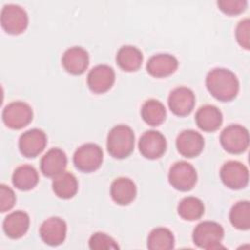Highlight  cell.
<instances>
[{
	"label": "cell",
	"mask_w": 250,
	"mask_h": 250,
	"mask_svg": "<svg viewBox=\"0 0 250 250\" xmlns=\"http://www.w3.org/2000/svg\"><path fill=\"white\" fill-rule=\"evenodd\" d=\"M224 238L223 227L213 221L199 223L192 231L193 243L202 249L213 250L223 248L221 245Z\"/></svg>",
	"instance_id": "obj_3"
},
{
	"label": "cell",
	"mask_w": 250,
	"mask_h": 250,
	"mask_svg": "<svg viewBox=\"0 0 250 250\" xmlns=\"http://www.w3.org/2000/svg\"><path fill=\"white\" fill-rule=\"evenodd\" d=\"M178 214L186 221H195L200 219L204 214L203 202L194 196L184 197L178 204Z\"/></svg>",
	"instance_id": "obj_27"
},
{
	"label": "cell",
	"mask_w": 250,
	"mask_h": 250,
	"mask_svg": "<svg viewBox=\"0 0 250 250\" xmlns=\"http://www.w3.org/2000/svg\"><path fill=\"white\" fill-rule=\"evenodd\" d=\"M62 64L66 72L72 75H80L88 68V52L82 47H71L63 53L62 57Z\"/></svg>",
	"instance_id": "obj_16"
},
{
	"label": "cell",
	"mask_w": 250,
	"mask_h": 250,
	"mask_svg": "<svg viewBox=\"0 0 250 250\" xmlns=\"http://www.w3.org/2000/svg\"><path fill=\"white\" fill-rule=\"evenodd\" d=\"M47 136L45 132L38 128H32L22 133L19 139V149L21 153L33 158L38 156L46 147Z\"/></svg>",
	"instance_id": "obj_11"
},
{
	"label": "cell",
	"mask_w": 250,
	"mask_h": 250,
	"mask_svg": "<svg viewBox=\"0 0 250 250\" xmlns=\"http://www.w3.org/2000/svg\"><path fill=\"white\" fill-rule=\"evenodd\" d=\"M104 159L103 149L94 143H87L80 146L73 154V164L76 169L84 173H91L98 170Z\"/></svg>",
	"instance_id": "obj_4"
},
{
	"label": "cell",
	"mask_w": 250,
	"mask_h": 250,
	"mask_svg": "<svg viewBox=\"0 0 250 250\" xmlns=\"http://www.w3.org/2000/svg\"><path fill=\"white\" fill-rule=\"evenodd\" d=\"M2 28L11 35L22 33L28 25V16L23 8L16 4L4 5L1 10Z\"/></svg>",
	"instance_id": "obj_6"
},
{
	"label": "cell",
	"mask_w": 250,
	"mask_h": 250,
	"mask_svg": "<svg viewBox=\"0 0 250 250\" xmlns=\"http://www.w3.org/2000/svg\"><path fill=\"white\" fill-rule=\"evenodd\" d=\"M138 146L145 158L154 160L165 153L167 143L162 133L156 130H148L141 136Z\"/></svg>",
	"instance_id": "obj_10"
},
{
	"label": "cell",
	"mask_w": 250,
	"mask_h": 250,
	"mask_svg": "<svg viewBox=\"0 0 250 250\" xmlns=\"http://www.w3.org/2000/svg\"><path fill=\"white\" fill-rule=\"evenodd\" d=\"M168 181L177 190L188 191L197 182L195 168L187 161H177L169 169Z\"/></svg>",
	"instance_id": "obj_7"
},
{
	"label": "cell",
	"mask_w": 250,
	"mask_h": 250,
	"mask_svg": "<svg viewBox=\"0 0 250 250\" xmlns=\"http://www.w3.org/2000/svg\"><path fill=\"white\" fill-rule=\"evenodd\" d=\"M247 4L246 0H220L217 2L219 9L229 16L241 14L247 8Z\"/></svg>",
	"instance_id": "obj_30"
},
{
	"label": "cell",
	"mask_w": 250,
	"mask_h": 250,
	"mask_svg": "<svg viewBox=\"0 0 250 250\" xmlns=\"http://www.w3.org/2000/svg\"><path fill=\"white\" fill-rule=\"evenodd\" d=\"M135 135L131 127L116 125L107 134L106 148L108 153L117 159L128 157L134 150Z\"/></svg>",
	"instance_id": "obj_2"
},
{
	"label": "cell",
	"mask_w": 250,
	"mask_h": 250,
	"mask_svg": "<svg viewBox=\"0 0 250 250\" xmlns=\"http://www.w3.org/2000/svg\"><path fill=\"white\" fill-rule=\"evenodd\" d=\"M179 65L176 57L170 54H156L146 62V71L153 77L162 78L173 74Z\"/></svg>",
	"instance_id": "obj_18"
},
{
	"label": "cell",
	"mask_w": 250,
	"mask_h": 250,
	"mask_svg": "<svg viewBox=\"0 0 250 250\" xmlns=\"http://www.w3.org/2000/svg\"><path fill=\"white\" fill-rule=\"evenodd\" d=\"M89 247L92 250H108L118 249L117 242L104 232H95L89 239Z\"/></svg>",
	"instance_id": "obj_29"
},
{
	"label": "cell",
	"mask_w": 250,
	"mask_h": 250,
	"mask_svg": "<svg viewBox=\"0 0 250 250\" xmlns=\"http://www.w3.org/2000/svg\"><path fill=\"white\" fill-rule=\"evenodd\" d=\"M143 120L149 126H158L166 118V108L164 104L155 99L146 100L141 108Z\"/></svg>",
	"instance_id": "obj_25"
},
{
	"label": "cell",
	"mask_w": 250,
	"mask_h": 250,
	"mask_svg": "<svg viewBox=\"0 0 250 250\" xmlns=\"http://www.w3.org/2000/svg\"><path fill=\"white\" fill-rule=\"evenodd\" d=\"M16 203L14 190L5 184L0 185V210L2 213L10 211Z\"/></svg>",
	"instance_id": "obj_32"
},
{
	"label": "cell",
	"mask_w": 250,
	"mask_h": 250,
	"mask_svg": "<svg viewBox=\"0 0 250 250\" xmlns=\"http://www.w3.org/2000/svg\"><path fill=\"white\" fill-rule=\"evenodd\" d=\"M29 216L24 211H14L10 213L3 221V230L6 235L12 239H18L23 236L29 228Z\"/></svg>",
	"instance_id": "obj_20"
},
{
	"label": "cell",
	"mask_w": 250,
	"mask_h": 250,
	"mask_svg": "<svg viewBox=\"0 0 250 250\" xmlns=\"http://www.w3.org/2000/svg\"><path fill=\"white\" fill-rule=\"evenodd\" d=\"M220 143L223 148L231 154H240L249 146L248 130L238 124L226 127L220 135Z\"/></svg>",
	"instance_id": "obj_5"
},
{
	"label": "cell",
	"mask_w": 250,
	"mask_h": 250,
	"mask_svg": "<svg viewBox=\"0 0 250 250\" xmlns=\"http://www.w3.org/2000/svg\"><path fill=\"white\" fill-rule=\"evenodd\" d=\"M39 181L37 170L28 164L17 167L12 175V183L20 190L26 191L36 187Z\"/></svg>",
	"instance_id": "obj_24"
},
{
	"label": "cell",
	"mask_w": 250,
	"mask_h": 250,
	"mask_svg": "<svg viewBox=\"0 0 250 250\" xmlns=\"http://www.w3.org/2000/svg\"><path fill=\"white\" fill-rule=\"evenodd\" d=\"M115 81L113 68L106 64L94 66L87 75L89 89L95 94H104L111 89Z\"/></svg>",
	"instance_id": "obj_13"
},
{
	"label": "cell",
	"mask_w": 250,
	"mask_h": 250,
	"mask_svg": "<svg viewBox=\"0 0 250 250\" xmlns=\"http://www.w3.org/2000/svg\"><path fill=\"white\" fill-rule=\"evenodd\" d=\"M195 122L199 129L204 132L217 131L223 123L221 110L213 104L200 106L195 113Z\"/></svg>",
	"instance_id": "obj_19"
},
{
	"label": "cell",
	"mask_w": 250,
	"mask_h": 250,
	"mask_svg": "<svg viewBox=\"0 0 250 250\" xmlns=\"http://www.w3.org/2000/svg\"><path fill=\"white\" fill-rule=\"evenodd\" d=\"M66 223L60 217H50L39 229V235L44 243L50 246L61 245L66 237Z\"/></svg>",
	"instance_id": "obj_14"
},
{
	"label": "cell",
	"mask_w": 250,
	"mask_h": 250,
	"mask_svg": "<svg viewBox=\"0 0 250 250\" xmlns=\"http://www.w3.org/2000/svg\"><path fill=\"white\" fill-rule=\"evenodd\" d=\"M235 38L237 43L245 50L250 49V21L241 20L235 28Z\"/></svg>",
	"instance_id": "obj_31"
},
{
	"label": "cell",
	"mask_w": 250,
	"mask_h": 250,
	"mask_svg": "<svg viewBox=\"0 0 250 250\" xmlns=\"http://www.w3.org/2000/svg\"><path fill=\"white\" fill-rule=\"evenodd\" d=\"M137 195V187L135 183L127 177L115 179L110 186V196L112 200L119 205L130 204Z\"/></svg>",
	"instance_id": "obj_21"
},
{
	"label": "cell",
	"mask_w": 250,
	"mask_h": 250,
	"mask_svg": "<svg viewBox=\"0 0 250 250\" xmlns=\"http://www.w3.org/2000/svg\"><path fill=\"white\" fill-rule=\"evenodd\" d=\"M220 177L223 184L230 189L244 188L249 183L248 168L236 160L224 163L220 170Z\"/></svg>",
	"instance_id": "obj_9"
},
{
	"label": "cell",
	"mask_w": 250,
	"mask_h": 250,
	"mask_svg": "<svg viewBox=\"0 0 250 250\" xmlns=\"http://www.w3.org/2000/svg\"><path fill=\"white\" fill-rule=\"evenodd\" d=\"M146 246L150 250H169L175 246L173 232L167 228H155L148 236Z\"/></svg>",
	"instance_id": "obj_26"
},
{
	"label": "cell",
	"mask_w": 250,
	"mask_h": 250,
	"mask_svg": "<svg viewBox=\"0 0 250 250\" xmlns=\"http://www.w3.org/2000/svg\"><path fill=\"white\" fill-rule=\"evenodd\" d=\"M229 221L237 229L248 230L250 229V203L248 200L238 201L231 207Z\"/></svg>",
	"instance_id": "obj_28"
},
{
	"label": "cell",
	"mask_w": 250,
	"mask_h": 250,
	"mask_svg": "<svg viewBox=\"0 0 250 250\" xmlns=\"http://www.w3.org/2000/svg\"><path fill=\"white\" fill-rule=\"evenodd\" d=\"M52 188L58 197L62 199H69L77 193L78 182L72 173L63 171L54 178Z\"/></svg>",
	"instance_id": "obj_23"
},
{
	"label": "cell",
	"mask_w": 250,
	"mask_h": 250,
	"mask_svg": "<svg viewBox=\"0 0 250 250\" xmlns=\"http://www.w3.org/2000/svg\"><path fill=\"white\" fill-rule=\"evenodd\" d=\"M208 92L220 102H230L238 94L239 81L229 69L216 67L210 70L205 78Z\"/></svg>",
	"instance_id": "obj_1"
},
{
	"label": "cell",
	"mask_w": 250,
	"mask_h": 250,
	"mask_svg": "<svg viewBox=\"0 0 250 250\" xmlns=\"http://www.w3.org/2000/svg\"><path fill=\"white\" fill-rule=\"evenodd\" d=\"M143 62V54L135 46H122L116 54L117 65L126 72L137 71Z\"/></svg>",
	"instance_id": "obj_22"
},
{
	"label": "cell",
	"mask_w": 250,
	"mask_h": 250,
	"mask_svg": "<svg viewBox=\"0 0 250 250\" xmlns=\"http://www.w3.org/2000/svg\"><path fill=\"white\" fill-rule=\"evenodd\" d=\"M195 104V96L191 89L188 87H177L168 96V106L172 113L184 117L188 115Z\"/></svg>",
	"instance_id": "obj_12"
},
{
	"label": "cell",
	"mask_w": 250,
	"mask_h": 250,
	"mask_svg": "<svg viewBox=\"0 0 250 250\" xmlns=\"http://www.w3.org/2000/svg\"><path fill=\"white\" fill-rule=\"evenodd\" d=\"M176 147L181 155L192 158L199 155L203 150L204 139L195 130H184L176 139Z\"/></svg>",
	"instance_id": "obj_15"
},
{
	"label": "cell",
	"mask_w": 250,
	"mask_h": 250,
	"mask_svg": "<svg viewBox=\"0 0 250 250\" xmlns=\"http://www.w3.org/2000/svg\"><path fill=\"white\" fill-rule=\"evenodd\" d=\"M33 118V111L31 106L21 101L12 102L8 104L2 112V120L4 124L14 130L21 129L27 126Z\"/></svg>",
	"instance_id": "obj_8"
},
{
	"label": "cell",
	"mask_w": 250,
	"mask_h": 250,
	"mask_svg": "<svg viewBox=\"0 0 250 250\" xmlns=\"http://www.w3.org/2000/svg\"><path fill=\"white\" fill-rule=\"evenodd\" d=\"M67 165V156L59 147L49 149L40 160V170L42 174L49 178H55L62 173Z\"/></svg>",
	"instance_id": "obj_17"
}]
</instances>
